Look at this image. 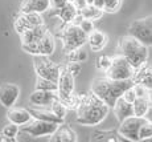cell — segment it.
Masks as SVG:
<instances>
[{
  "mask_svg": "<svg viewBox=\"0 0 152 142\" xmlns=\"http://www.w3.org/2000/svg\"><path fill=\"white\" fill-rule=\"evenodd\" d=\"M144 117H138V116H131L128 118H126L124 121L121 122L118 132L126 141H131V142H138L139 140V132L142 125L145 122Z\"/></svg>",
  "mask_w": 152,
  "mask_h": 142,
  "instance_id": "cell-10",
  "label": "cell"
},
{
  "mask_svg": "<svg viewBox=\"0 0 152 142\" xmlns=\"http://www.w3.org/2000/svg\"><path fill=\"white\" fill-rule=\"evenodd\" d=\"M48 32V28L45 27V24L33 27L31 29H27L24 33L20 35V39H21V43H36L39 41L44 35Z\"/></svg>",
  "mask_w": 152,
  "mask_h": 142,
  "instance_id": "cell-18",
  "label": "cell"
},
{
  "mask_svg": "<svg viewBox=\"0 0 152 142\" xmlns=\"http://www.w3.org/2000/svg\"><path fill=\"white\" fill-rule=\"evenodd\" d=\"M151 106V94L145 97H136V100L134 101V112L135 116L138 117H144L147 114L148 109Z\"/></svg>",
  "mask_w": 152,
  "mask_h": 142,
  "instance_id": "cell-23",
  "label": "cell"
},
{
  "mask_svg": "<svg viewBox=\"0 0 152 142\" xmlns=\"http://www.w3.org/2000/svg\"><path fill=\"white\" fill-rule=\"evenodd\" d=\"M50 109H52V112H53L56 116L60 117V118H62V120H64V118L66 117V113H68V109H69V108H68V106H66L62 101H61L60 98H57V100H56V101L50 105Z\"/></svg>",
  "mask_w": 152,
  "mask_h": 142,
  "instance_id": "cell-28",
  "label": "cell"
},
{
  "mask_svg": "<svg viewBox=\"0 0 152 142\" xmlns=\"http://www.w3.org/2000/svg\"><path fill=\"white\" fill-rule=\"evenodd\" d=\"M58 98L57 92L36 89L29 96V102L33 106H50Z\"/></svg>",
  "mask_w": 152,
  "mask_h": 142,
  "instance_id": "cell-13",
  "label": "cell"
},
{
  "mask_svg": "<svg viewBox=\"0 0 152 142\" xmlns=\"http://www.w3.org/2000/svg\"><path fill=\"white\" fill-rule=\"evenodd\" d=\"M123 97H124V100H127V101H130V102H132L136 100V92H135V88L134 87H131V88H128L127 90L124 92V94H123Z\"/></svg>",
  "mask_w": 152,
  "mask_h": 142,
  "instance_id": "cell-35",
  "label": "cell"
},
{
  "mask_svg": "<svg viewBox=\"0 0 152 142\" xmlns=\"http://www.w3.org/2000/svg\"><path fill=\"white\" fill-rule=\"evenodd\" d=\"M85 19H90V20H98L102 17V15H103V10H101V8L95 7L94 4H89L87 7H85L83 10L78 11Z\"/></svg>",
  "mask_w": 152,
  "mask_h": 142,
  "instance_id": "cell-26",
  "label": "cell"
},
{
  "mask_svg": "<svg viewBox=\"0 0 152 142\" xmlns=\"http://www.w3.org/2000/svg\"><path fill=\"white\" fill-rule=\"evenodd\" d=\"M121 5H122V0H104L103 11L109 13H114L121 8Z\"/></svg>",
  "mask_w": 152,
  "mask_h": 142,
  "instance_id": "cell-31",
  "label": "cell"
},
{
  "mask_svg": "<svg viewBox=\"0 0 152 142\" xmlns=\"http://www.w3.org/2000/svg\"><path fill=\"white\" fill-rule=\"evenodd\" d=\"M66 69L69 70L70 73H72L74 77H77L78 75H80L81 72V63H75V61H68V64H66Z\"/></svg>",
  "mask_w": 152,
  "mask_h": 142,
  "instance_id": "cell-34",
  "label": "cell"
},
{
  "mask_svg": "<svg viewBox=\"0 0 152 142\" xmlns=\"http://www.w3.org/2000/svg\"><path fill=\"white\" fill-rule=\"evenodd\" d=\"M73 3H74V5L77 7V10L78 11H81V10H83L85 7H87V1L86 0H73Z\"/></svg>",
  "mask_w": 152,
  "mask_h": 142,
  "instance_id": "cell-37",
  "label": "cell"
},
{
  "mask_svg": "<svg viewBox=\"0 0 152 142\" xmlns=\"http://www.w3.org/2000/svg\"><path fill=\"white\" fill-rule=\"evenodd\" d=\"M75 112H77V118H75L77 124L83 126H97L107 117L110 106L91 92L80 97V104Z\"/></svg>",
  "mask_w": 152,
  "mask_h": 142,
  "instance_id": "cell-1",
  "label": "cell"
},
{
  "mask_svg": "<svg viewBox=\"0 0 152 142\" xmlns=\"http://www.w3.org/2000/svg\"><path fill=\"white\" fill-rule=\"evenodd\" d=\"M58 126H60V124L32 118L28 124L20 126V133L28 134L29 137H46V135L54 134Z\"/></svg>",
  "mask_w": 152,
  "mask_h": 142,
  "instance_id": "cell-7",
  "label": "cell"
},
{
  "mask_svg": "<svg viewBox=\"0 0 152 142\" xmlns=\"http://www.w3.org/2000/svg\"><path fill=\"white\" fill-rule=\"evenodd\" d=\"M78 25H80L81 28H82V31H85L87 35H90L93 31H94V20L85 19V17H82V20L78 23Z\"/></svg>",
  "mask_w": 152,
  "mask_h": 142,
  "instance_id": "cell-33",
  "label": "cell"
},
{
  "mask_svg": "<svg viewBox=\"0 0 152 142\" xmlns=\"http://www.w3.org/2000/svg\"><path fill=\"white\" fill-rule=\"evenodd\" d=\"M32 113L33 118L37 120H42V121H49V122H56V124H64V120L60 117H57L56 114L52 112V109H42V106H40V109L37 108H32L29 109Z\"/></svg>",
  "mask_w": 152,
  "mask_h": 142,
  "instance_id": "cell-20",
  "label": "cell"
},
{
  "mask_svg": "<svg viewBox=\"0 0 152 142\" xmlns=\"http://www.w3.org/2000/svg\"><path fill=\"white\" fill-rule=\"evenodd\" d=\"M20 96V88L16 84H11V82H5L0 87V104L4 108L10 109L15 106L16 101L19 100Z\"/></svg>",
  "mask_w": 152,
  "mask_h": 142,
  "instance_id": "cell-12",
  "label": "cell"
},
{
  "mask_svg": "<svg viewBox=\"0 0 152 142\" xmlns=\"http://www.w3.org/2000/svg\"><path fill=\"white\" fill-rule=\"evenodd\" d=\"M44 24L41 13H24L20 12L19 17L15 21V29L19 35L24 33L27 29H31L33 27Z\"/></svg>",
  "mask_w": 152,
  "mask_h": 142,
  "instance_id": "cell-11",
  "label": "cell"
},
{
  "mask_svg": "<svg viewBox=\"0 0 152 142\" xmlns=\"http://www.w3.org/2000/svg\"><path fill=\"white\" fill-rule=\"evenodd\" d=\"M56 11H57V13H58V17H60L65 24L73 23L74 19L77 17V15H78V10H77V7L74 5L73 1L66 3L64 7H61L60 10H56Z\"/></svg>",
  "mask_w": 152,
  "mask_h": 142,
  "instance_id": "cell-21",
  "label": "cell"
},
{
  "mask_svg": "<svg viewBox=\"0 0 152 142\" xmlns=\"http://www.w3.org/2000/svg\"><path fill=\"white\" fill-rule=\"evenodd\" d=\"M135 85V80H113L106 77L97 78L91 84V92L95 93L101 100H103L110 108L115 105L118 98H121L128 88Z\"/></svg>",
  "mask_w": 152,
  "mask_h": 142,
  "instance_id": "cell-2",
  "label": "cell"
},
{
  "mask_svg": "<svg viewBox=\"0 0 152 142\" xmlns=\"http://www.w3.org/2000/svg\"><path fill=\"white\" fill-rule=\"evenodd\" d=\"M144 118L147 121H150V122H152V106H150V109H148V112H147V114L144 116Z\"/></svg>",
  "mask_w": 152,
  "mask_h": 142,
  "instance_id": "cell-39",
  "label": "cell"
},
{
  "mask_svg": "<svg viewBox=\"0 0 152 142\" xmlns=\"http://www.w3.org/2000/svg\"><path fill=\"white\" fill-rule=\"evenodd\" d=\"M91 141H126L119 132H95L91 134Z\"/></svg>",
  "mask_w": 152,
  "mask_h": 142,
  "instance_id": "cell-24",
  "label": "cell"
},
{
  "mask_svg": "<svg viewBox=\"0 0 152 142\" xmlns=\"http://www.w3.org/2000/svg\"><path fill=\"white\" fill-rule=\"evenodd\" d=\"M150 138H152V122L145 121V122L142 125V128H140L139 140L144 141V140H150Z\"/></svg>",
  "mask_w": 152,
  "mask_h": 142,
  "instance_id": "cell-30",
  "label": "cell"
},
{
  "mask_svg": "<svg viewBox=\"0 0 152 142\" xmlns=\"http://www.w3.org/2000/svg\"><path fill=\"white\" fill-rule=\"evenodd\" d=\"M34 72L39 77L48 78L58 82L61 73V67L49 58V56H33Z\"/></svg>",
  "mask_w": 152,
  "mask_h": 142,
  "instance_id": "cell-5",
  "label": "cell"
},
{
  "mask_svg": "<svg viewBox=\"0 0 152 142\" xmlns=\"http://www.w3.org/2000/svg\"><path fill=\"white\" fill-rule=\"evenodd\" d=\"M52 7V0H23L20 12L24 13H44Z\"/></svg>",
  "mask_w": 152,
  "mask_h": 142,
  "instance_id": "cell-14",
  "label": "cell"
},
{
  "mask_svg": "<svg viewBox=\"0 0 152 142\" xmlns=\"http://www.w3.org/2000/svg\"><path fill=\"white\" fill-rule=\"evenodd\" d=\"M151 106H152V96H151Z\"/></svg>",
  "mask_w": 152,
  "mask_h": 142,
  "instance_id": "cell-41",
  "label": "cell"
},
{
  "mask_svg": "<svg viewBox=\"0 0 152 142\" xmlns=\"http://www.w3.org/2000/svg\"><path fill=\"white\" fill-rule=\"evenodd\" d=\"M36 89H41V90H52V92H57L58 89V84L56 81L48 78H42L37 76L36 78Z\"/></svg>",
  "mask_w": 152,
  "mask_h": 142,
  "instance_id": "cell-27",
  "label": "cell"
},
{
  "mask_svg": "<svg viewBox=\"0 0 152 142\" xmlns=\"http://www.w3.org/2000/svg\"><path fill=\"white\" fill-rule=\"evenodd\" d=\"M119 51L136 70L144 67L148 60V47L130 35L119 39Z\"/></svg>",
  "mask_w": 152,
  "mask_h": 142,
  "instance_id": "cell-3",
  "label": "cell"
},
{
  "mask_svg": "<svg viewBox=\"0 0 152 142\" xmlns=\"http://www.w3.org/2000/svg\"><path fill=\"white\" fill-rule=\"evenodd\" d=\"M107 40L109 39H107L106 33H103L102 31H95V29L87 36V43H89L90 48L95 52L102 51L107 45Z\"/></svg>",
  "mask_w": 152,
  "mask_h": 142,
  "instance_id": "cell-19",
  "label": "cell"
},
{
  "mask_svg": "<svg viewBox=\"0 0 152 142\" xmlns=\"http://www.w3.org/2000/svg\"><path fill=\"white\" fill-rule=\"evenodd\" d=\"M69 1L70 0H52V7H53L54 10H60L61 7H64V5Z\"/></svg>",
  "mask_w": 152,
  "mask_h": 142,
  "instance_id": "cell-36",
  "label": "cell"
},
{
  "mask_svg": "<svg viewBox=\"0 0 152 142\" xmlns=\"http://www.w3.org/2000/svg\"><path fill=\"white\" fill-rule=\"evenodd\" d=\"M19 133H20V126L8 121V124L3 128L1 134L4 138H1V141H16V137L19 135Z\"/></svg>",
  "mask_w": 152,
  "mask_h": 142,
  "instance_id": "cell-25",
  "label": "cell"
},
{
  "mask_svg": "<svg viewBox=\"0 0 152 142\" xmlns=\"http://www.w3.org/2000/svg\"><path fill=\"white\" fill-rule=\"evenodd\" d=\"M32 118H33V116H32L31 110L24 109V108H15V106H12V108H10L7 112V120L10 121V122H13L19 126H23V125H25V124H28Z\"/></svg>",
  "mask_w": 152,
  "mask_h": 142,
  "instance_id": "cell-16",
  "label": "cell"
},
{
  "mask_svg": "<svg viewBox=\"0 0 152 142\" xmlns=\"http://www.w3.org/2000/svg\"><path fill=\"white\" fill-rule=\"evenodd\" d=\"M87 36L89 35L82 31L78 24L74 23H68L65 24L60 32V39L62 41V48L66 53L75 51L78 48H82L83 44L87 43Z\"/></svg>",
  "mask_w": 152,
  "mask_h": 142,
  "instance_id": "cell-4",
  "label": "cell"
},
{
  "mask_svg": "<svg viewBox=\"0 0 152 142\" xmlns=\"http://www.w3.org/2000/svg\"><path fill=\"white\" fill-rule=\"evenodd\" d=\"M111 63H113V57H110V56H101V57H98L97 60V68L99 70H103V72H107V69L111 67Z\"/></svg>",
  "mask_w": 152,
  "mask_h": 142,
  "instance_id": "cell-32",
  "label": "cell"
},
{
  "mask_svg": "<svg viewBox=\"0 0 152 142\" xmlns=\"http://www.w3.org/2000/svg\"><path fill=\"white\" fill-rule=\"evenodd\" d=\"M70 1H73V0H70Z\"/></svg>",
  "mask_w": 152,
  "mask_h": 142,
  "instance_id": "cell-42",
  "label": "cell"
},
{
  "mask_svg": "<svg viewBox=\"0 0 152 142\" xmlns=\"http://www.w3.org/2000/svg\"><path fill=\"white\" fill-rule=\"evenodd\" d=\"M50 140L56 141V142H60V141L75 142V141H78V137H77V133H75L72 128H69L68 125L61 124V125L58 126V129L54 132V134H52Z\"/></svg>",
  "mask_w": 152,
  "mask_h": 142,
  "instance_id": "cell-17",
  "label": "cell"
},
{
  "mask_svg": "<svg viewBox=\"0 0 152 142\" xmlns=\"http://www.w3.org/2000/svg\"><path fill=\"white\" fill-rule=\"evenodd\" d=\"M136 69L124 56H115L113 57L111 67L107 69L106 76L113 80H130L134 78Z\"/></svg>",
  "mask_w": 152,
  "mask_h": 142,
  "instance_id": "cell-6",
  "label": "cell"
},
{
  "mask_svg": "<svg viewBox=\"0 0 152 142\" xmlns=\"http://www.w3.org/2000/svg\"><path fill=\"white\" fill-rule=\"evenodd\" d=\"M134 80L136 84H142L148 90H152V68L142 67L135 72Z\"/></svg>",
  "mask_w": 152,
  "mask_h": 142,
  "instance_id": "cell-22",
  "label": "cell"
},
{
  "mask_svg": "<svg viewBox=\"0 0 152 142\" xmlns=\"http://www.w3.org/2000/svg\"><path fill=\"white\" fill-rule=\"evenodd\" d=\"M94 5L98 8H101V10H103L104 7V0H94Z\"/></svg>",
  "mask_w": 152,
  "mask_h": 142,
  "instance_id": "cell-38",
  "label": "cell"
},
{
  "mask_svg": "<svg viewBox=\"0 0 152 142\" xmlns=\"http://www.w3.org/2000/svg\"><path fill=\"white\" fill-rule=\"evenodd\" d=\"M128 35L147 47H152V16L134 20L128 27Z\"/></svg>",
  "mask_w": 152,
  "mask_h": 142,
  "instance_id": "cell-8",
  "label": "cell"
},
{
  "mask_svg": "<svg viewBox=\"0 0 152 142\" xmlns=\"http://www.w3.org/2000/svg\"><path fill=\"white\" fill-rule=\"evenodd\" d=\"M113 110H114V114H115L116 120H118L119 122H122V121H124L126 118H128L131 116H135L134 104L124 100L123 96H122L121 98H118V101L113 106Z\"/></svg>",
  "mask_w": 152,
  "mask_h": 142,
  "instance_id": "cell-15",
  "label": "cell"
},
{
  "mask_svg": "<svg viewBox=\"0 0 152 142\" xmlns=\"http://www.w3.org/2000/svg\"><path fill=\"white\" fill-rule=\"evenodd\" d=\"M21 48L32 56H50L56 49V41L53 35L48 31L36 43H21Z\"/></svg>",
  "mask_w": 152,
  "mask_h": 142,
  "instance_id": "cell-9",
  "label": "cell"
},
{
  "mask_svg": "<svg viewBox=\"0 0 152 142\" xmlns=\"http://www.w3.org/2000/svg\"><path fill=\"white\" fill-rule=\"evenodd\" d=\"M87 60V53L81 48L72 51L68 53V61H75V63H83Z\"/></svg>",
  "mask_w": 152,
  "mask_h": 142,
  "instance_id": "cell-29",
  "label": "cell"
},
{
  "mask_svg": "<svg viewBox=\"0 0 152 142\" xmlns=\"http://www.w3.org/2000/svg\"><path fill=\"white\" fill-rule=\"evenodd\" d=\"M87 4H94V0H86Z\"/></svg>",
  "mask_w": 152,
  "mask_h": 142,
  "instance_id": "cell-40",
  "label": "cell"
}]
</instances>
